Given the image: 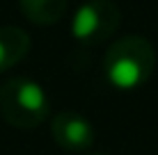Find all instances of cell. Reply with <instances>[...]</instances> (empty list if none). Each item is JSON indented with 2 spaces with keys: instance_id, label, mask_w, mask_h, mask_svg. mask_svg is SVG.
<instances>
[{
  "instance_id": "obj_1",
  "label": "cell",
  "mask_w": 158,
  "mask_h": 155,
  "mask_svg": "<svg viewBox=\"0 0 158 155\" xmlns=\"http://www.w3.org/2000/svg\"><path fill=\"white\" fill-rule=\"evenodd\" d=\"M156 68V50L140 34L119 37L103 55V78L117 91H135L151 78Z\"/></svg>"
},
{
  "instance_id": "obj_2",
  "label": "cell",
  "mask_w": 158,
  "mask_h": 155,
  "mask_svg": "<svg viewBox=\"0 0 158 155\" xmlns=\"http://www.w3.org/2000/svg\"><path fill=\"white\" fill-rule=\"evenodd\" d=\"M51 112L46 89L32 78H12L0 87V114L9 126L30 130L44 123Z\"/></svg>"
},
{
  "instance_id": "obj_3",
  "label": "cell",
  "mask_w": 158,
  "mask_h": 155,
  "mask_svg": "<svg viewBox=\"0 0 158 155\" xmlns=\"http://www.w3.org/2000/svg\"><path fill=\"white\" fill-rule=\"evenodd\" d=\"M122 25V9L112 0H87L71 18V34L83 46L108 41Z\"/></svg>"
},
{
  "instance_id": "obj_4",
  "label": "cell",
  "mask_w": 158,
  "mask_h": 155,
  "mask_svg": "<svg viewBox=\"0 0 158 155\" xmlns=\"http://www.w3.org/2000/svg\"><path fill=\"white\" fill-rule=\"evenodd\" d=\"M51 135L62 151L80 153L94 144V126L87 116L78 114L73 110L57 112L51 121Z\"/></svg>"
},
{
  "instance_id": "obj_5",
  "label": "cell",
  "mask_w": 158,
  "mask_h": 155,
  "mask_svg": "<svg viewBox=\"0 0 158 155\" xmlns=\"http://www.w3.org/2000/svg\"><path fill=\"white\" fill-rule=\"evenodd\" d=\"M30 50V34L14 25H0V73L16 66Z\"/></svg>"
},
{
  "instance_id": "obj_6",
  "label": "cell",
  "mask_w": 158,
  "mask_h": 155,
  "mask_svg": "<svg viewBox=\"0 0 158 155\" xmlns=\"http://www.w3.org/2000/svg\"><path fill=\"white\" fill-rule=\"evenodd\" d=\"M23 16L35 25H53L67 14L69 0H19Z\"/></svg>"
},
{
  "instance_id": "obj_7",
  "label": "cell",
  "mask_w": 158,
  "mask_h": 155,
  "mask_svg": "<svg viewBox=\"0 0 158 155\" xmlns=\"http://www.w3.org/2000/svg\"><path fill=\"white\" fill-rule=\"evenodd\" d=\"M89 155H103V153H89Z\"/></svg>"
}]
</instances>
